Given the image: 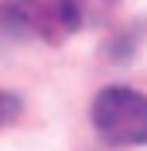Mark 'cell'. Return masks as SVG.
Masks as SVG:
<instances>
[{
	"label": "cell",
	"mask_w": 147,
	"mask_h": 151,
	"mask_svg": "<svg viewBox=\"0 0 147 151\" xmlns=\"http://www.w3.org/2000/svg\"><path fill=\"white\" fill-rule=\"evenodd\" d=\"M93 128L105 143L143 147L147 143V97L128 85H108L93 97Z\"/></svg>",
	"instance_id": "obj_2"
},
{
	"label": "cell",
	"mask_w": 147,
	"mask_h": 151,
	"mask_svg": "<svg viewBox=\"0 0 147 151\" xmlns=\"http://www.w3.org/2000/svg\"><path fill=\"white\" fill-rule=\"evenodd\" d=\"M16 116H19V97L0 89V124H12Z\"/></svg>",
	"instance_id": "obj_3"
},
{
	"label": "cell",
	"mask_w": 147,
	"mask_h": 151,
	"mask_svg": "<svg viewBox=\"0 0 147 151\" xmlns=\"http://www.w3.org/2000/svg\"><path fill=\"white\" fill-rule=\"evenodd\" d=\"M81 27L77 0H4L0 35L8 39H47L58 43Z\"/></svg>",
	"instance_id": "obj_1"
},
{
	"label": "cell",
	"mask_w": 147,
	"mask_h": 151,
	"mask_svg": "<svg viewBox=\"0 0 147 151\" xmlns=\"http://www.w3.org/2000/svg\"><path fill=\"white\" fill-rule=\"evenodd\" d=\"M108 4H112V0H77V12H81V23L89 19L93 12H105Z\"/></svg>",
	"instance_id": "obj_4"
}]
</instances>
